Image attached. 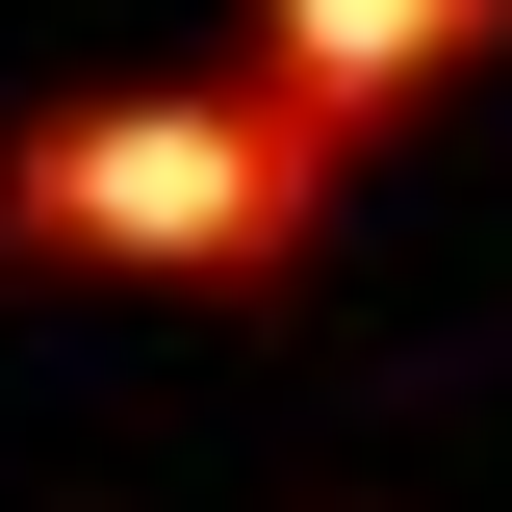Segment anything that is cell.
Instances as JSON below:
<instances>
[{
	"label": "cell",
	"instance_id": "obj_1",
	"mask_svg": "<svg viewBox=\"0 0 512 512\" xmlns=\"http://www.w3.org/2000/svg\"><path fill=\"white\" fill-rule=\"evenodd\" d=\"M333 154L359 128L282 103V77H128V103H52L0 154V231L77 256V282H282L333 231Z\"/></svg>",
	"mask_w": 512,
	"mask_h": 512
},
{
	"label": "cell",
	"instance_id": "obj_2",
	"mask_svg": "<svg viewBox=\"0 0 512 512\" xmlns=\"http://www.w3.org/2000/svg\"><path fill=\"white\" fill-rule=\"evenodd\" d=\"M487 26H512V0H256V77L333 103V128H384V103H436Z\"/></svg>",
	"mask_w": 512,
	"mask_h": 512
}]
</instances>
